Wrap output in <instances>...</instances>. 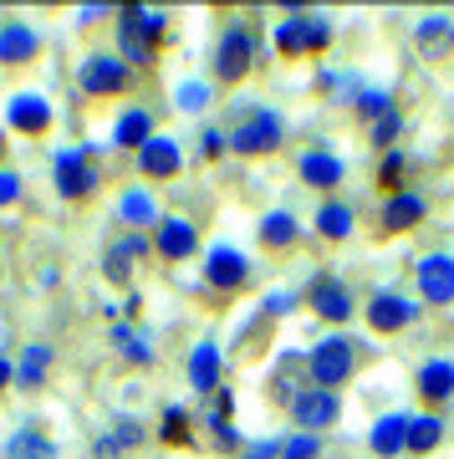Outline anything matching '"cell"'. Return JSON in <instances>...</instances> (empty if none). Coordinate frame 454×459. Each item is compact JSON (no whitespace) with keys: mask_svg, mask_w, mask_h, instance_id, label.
Returning a JSON list of instances; mask_svg holds the SVG:
<instances>
[{"mask_svg":"<svg viewBox=\"0 0 454 459\" xmlns=\"http://www.w3.org/2000/svg\"><path fill=\"white\" fill-rule=\"evenodd\" d=\"M245 459H281V444L276 439H260V444H250V449H245Z\"/></svg>","mask_w":454,"mask_h":459,"instance_id":"cell-42","label":"cell"},{"mask_svg":"<svg viewBox=\"0 0 454 459\" xmlns=\"http://www.w3.org/2000/svg\"><path fill=\"white\" fill-rule=\"evenodd\" d=\"M138 169H144L148 179H174L179 169H184V153H179V143L174 138H148L144 148H138Z\"/></svg>","mask_w":454,"mask_h":459,"instance_id":"cell-12","label":"cell"},{"mask_svg":"<svg viewBox=\"0 0 454 459\" xmlns=\"http://www.w3.org/2000/svg\"><path fill=\"white\" fill-rule=\"evenodd\" d=\"M419 47L429 51V56H444V51L454 47V21L450 16H423L419 21Z\"/></svg>","mask_w":454,"mask_h":459,"instance_id":"cell-27","label":"cell"},{"mask_svg":"<svg viewBox=\"0 0 454 459\" xmlns=\"http://www.w3.org/2000/svg\"><path fill=\"white\" fill-rule=\"evenodd\" d=\"M179 108H189V113H195V108H205V87L184 82V87H179Z\"/></svg>","mask_w":454,"mask_h":459,"instance_id":"cell-41","label":"cell"},{"mask_svg":"<svg viewBox=\"0 0 454 459\" xmlns=\"http://www.w3.org/2000/svg\"><path fill=\"white\" fill-rule=\"evenodd\" d=\"M189 383H195V394H220V347L214 342H199L189 352Z\"/></svg>","mask_w":454,"mask_h":459,"instance_id":"cell-20","label":"cell"},{"mask_svg":"<svg viewBox=\"0 0 454 459\" xmlns=\"http://www.w3.org/2000/svg\"><path fill=\"white\" fill-rule=\"evenodd\" d=\"M5 123L16 133H47L51 128V102L36 98V92H16L11 108H5Z\"/></svg>","mask_w":454,"mask_h":459,"instance_id":"cell-13","label":"cell"},{"mask_svg":"<svg viewBox=\"0 0 454 459\" xmlns=\"http://www.w3.org/2000/svg\"><path fill=\"white\" fill-rule=\"evenodd\" d=\"M159 439L163 444H189V409H179V403H169L159 419Z\"/></svg>","mask_w":454,"mask_h":459,"instance_id":"cell-30","label":"cell"},{"mask_svg":"<svg viewBox=\"0 0 454 459\" xmlns=\"http://www.w3.org/2000/svg\"><path fill=\"white\" fill-rule=\"evenodd\" d=\"M307 368H311V388H332V394H337L357 368V347L347 342V337H327V342L311 347Z\"/></svg>","mask_w":454,"mask_h":459,"instance_id":"cell-2","label":"cell"},{"mask_svg":"<svg viewBox=\"0 0 454 459\" xmlns=\"http://www.w3.org/2000/svg\"><path fill=\"white\" fill-rule=\"evenodd\" d=\"M292 419L307 434H317V429H332L342 419V398L332 394V388H301V394L292 398Z\"/></svg>","mask_w":454,"mask_h":459,"instance_id":"cell-6","label":"cell"},{"mask_svg":"<svg viewBox=\"0 0 454 459\" xmlns=\"http://www.w3.org/2000/svg\"><path fill=\"white\" fill-rule=\"evenodd\" d=\"M414 388H419L423 403H450V398H454V362L450 358L423 362L419 377H414Z\"/></svg>","mask_w":454,"mask_h":459,"instance_id":"cell-17","label":"cell"},{"mask_svg":"<svg viewBox=\"0 0 454 459\" xmlns=\"http://www.w3.org/2000/svg\"><path fill=\"white\" fill-rule=\"evenodd\" d=\"M153 250H159L163 261H189L199 250V235L189 220H179V214H169V220H159V230H153Z\"/></svg>","mask_w":454,"mask_h":459,"instance_id":"cell-10","label":"cell"},{"mask_svg":"<svg viewBox=\"0 0 454 459\" xmlns=\"http://www.w3.org/2000/svg\"><path fill=\"white\" fill-rule=\"evenodd\" d=\"M398 128H404V117H398V113H383V117L373 123V143H378V148H389L393 138H398Z\"/></svg>","mask_w":454,"mask_h":459,"instance_id":"cell-37","label":"cell"},{"mask_svg":"<svg viewBox=\"0 0 454 459\" xmlns=\"http://www.w3.org/2000/svg\"><path fill=\"white\" fill-rule=\"evenodd\" d=\"M414 301L408 296H398V291H373V301H368V327L373 332H383V337H393V332H404L408 322H414Z\"/></svg>","mask_w":454,"mask_h":459,"instance_id":"cell-9","label":"cell"},{"mask_svg":"<svg viewBox=\"0 0 454 459\" xmlns=\"http://www.w3.org/2000/svg\"><path fill=\"white\" fill-rule=\"evenodd\" d=\"M77 82H82V92H92V98H108V92H128L133 66L123 62V56H113V51H92V56L77 66Z\"/></svg>","mask_w":454,"mask_h":459,"instance_id":"cell-4","label":"cell"},{"mask_svg":"<svg viewBox=\"0 0 454 459\" xmlns=\"http://www.w3.org/2000/svg\"><path fill=\"white\" fill-rule=\"evenodd\" d=\"M138 439H144V429L133 424V419H123V424H118V434H113V439H102V444H98V455H102V459H113L118 449H133V444H138Z\"/></svg>","mask_w":454,"mask_h":459,"instance_id":"cell-33","label":"cell"},{"mask_svg":"<svg viewBox=\"0 0 454 459\" xmlns=\"http://www.w3.org/2000/svg\"><path fill=\"white\" fill-rule=\"evenodd\" d=\"M317 235H322V240H347V235H353V210H347L342 199H322V210H317Z\"/></svg>","mask_w":454,"mask_h":459,"instance_id":"cell-24","label":"cell"},{"mask_svg":"<svg viewBox=\"0 0 454 459\" xmlns=\"http://www.w3.org/2000/svg\"><path fill=\"white\" fill-rule=\"evenodd\" d=\"M36 51H41V36L26 21H0V62L21 66V62H31Z\"/></svg>","mask_w":454,"mask_h":459,"instance_id":"cell-14","label":"cell"},{"mask_svg":"<svg viewBox=\"0 0 454 459\" xmlns=\"http://www.w3.org/2000/svg\"><path fill=\"white\" fill-rule=\"evenodd\" d=\"M205 281H210L214 291H240L245 281H250V261H245L240 250L214 246L210 255H205Z\"/></svg>","mask_w":454,"mask_h":459,"instance_id":"cell-8","label":"cell"},{"mask_svg":"<svg viewBox=\"0 0 454 459\" xmlns=\"http://www.w3.org/2000/svg\"><path fill=\"white\" fill-rule=\"evenodd\" d=\"M398 179H404V153H389V159H383V174H378V184L398 195Z\"/></svg>","mask_w":454,"mask_h":459,"instance_id":"cell-38","label":"cell"},{"mask_svg":"<svg viewBox=\"0 0 454 459\" xmlns=\"http://www.w3.org/2000/svg\"><path fill=\"white\" fill-rule=\"evenodd\" d=\"M144 250H148V240L128 230L123 240H113V246H108V255H102V276L113 281V286H128V276H133V265H128V261H138Z\"/></svg>","mask_w":454,"mask_h":459,"instance_id":"cell-15","label":"cell"},{"mask_svg":"<svg viewBox=\"0 0 454 459\" xmlns=\"http://www.w3.org/2000/svg\"><path fill=\"white\" fill-rule=\"evenodd\" d=\"M429 214V204H423V195H414V189H398V195H389V204H383V230L389 235H404V230H414Z\"/></svg>","mask_w":454,"mask_h":459,"instance_id":"cell-16","label":"cell"},{"mask_svg":"<svg viewBox=\"0 0 454 459\" xmlns=\"http://www.w3.org/2000/svg\"><path fill=\"white\" fill-rule=\"evenodd\" d=\"M423 301H454V255H423L414 265Z\"/></svg>","mask_w":454,"mask_h":459,"instance_id":"cell-11","label":"cell"},{"mask_svg":"<svg viewBox=\"0 0 454 459\" xmlns=\"http://www.w3.org/2000/svg\"><path fill=\"white\" fill-rule=\"evenodd\" d=\"M322 455V439L317 434H296V439L281 444V459H317Z\"/></svg>","mask_w":454,"mask_h":459,"instance_id":"cell-36","label":"cell"},{"mask_svg":"<svg viewBox=\"0 0 454 459\" xmlns=\"http://www.w3.org/2000/svg\"><path fill=\"white\" fill-rule=\"evenodd\" d=\"M368 449H373L378 459H393L408 449V413H383L373 424V434H368Z\"/></svg>","mask_w":454,"mask_h":459,"instance_id":"cell-18","label":"cell"},{"mask_svg":"<svg viewBox=\"0 0 454 459\" xmlns=\"http://www.w3.org/2000/svg\"><path fill=\"white\" fill-rule=\"evenodd\" d=\"M5 459H57V444L41 434V429H16L5 439Z\"/></svg>","mask_w":454,"mask_h":459,"instance_id":"cell-23","label":"cell"},{"mask_svg":"<svg viewBox=\"0 0 454 459\" xmlns=\"http://www.w3.org/2000/svg\"><path fill=\"white\" fill-rule=\"evenodd\" d=\"M281 138H286V123H281V113H271V108H256V113L240 123V128L230 133V148H235V153H245V159H260V153H276Z\"/></svg>","mask_w":454,"mask_h":459,"instance_id":"cell-3","label":"cell"},{"mask_svg":"<svg viewBox=\"0 0 454 459\" xmlns=\"http://www.w3.org/2000/svg\"><path fill=\"white\" fill-rule=\"evenodd\" d=\"M113 342H118V352H123L128 362H138V368H148V362H153V347H148L144 337H138V332H128V327H113Z\"/></svg>","mask_w":454,"mask_h":459,"instance_id":"cell-31","label":"cell"},{"mask_svg":"<svg viewBox=\"0 0 454 459\" xmlns=\"http://www.w3.org/2000/svg\"><path fill=\"white\" fill-rule=\"evenodd\" d=\"M123 21L144 36L148 47H159L163 36H169V16H163V11H153V5H128V11H123Z\"/></svg>","mask_w":454,"mask_h":459,"instance_id":"cell-25","label":"cell"},{"mask_svg":"<svg viewBox=\"0 0 454 459\" xmlns=\"http://www.w3.org/2000/svg\"><path fill=\"white\" fill-rule=\"evenodd\" d=\"M296 235H301V225H296V214H292V210H271L266 220H260V246H266V250L296 246Z\"/></svg>","mask_w":454,"mask_h":459,"instance_id":"cell-21","label":"cell"},{"mask_svg":"<svg viewBox=\"0 0 454 459\" xmlns=\"http://www.w3.org/2000/svg\"><path fill=\"white\" fill-rule=\"evenodd\" d=\"M5 383H16V362L0 352V388H5Z\"/></svg>","mask_w":454,"mask_h":459,"instance_id":"cell-44","label":"cell"},{"mask_svg":"<svg viewBox=\"0 0 454 459\" xmlns=\"http://www.w3.org/2000/svg\"><path fill=\"white\" fill-rule=\"evenodd\" d=\"M225 148H230L225 133H220V128H205V138H199V153H205V159H220Z\"/></svg>","mask_w":454,"mask_h":459,"instance_id":"cell-40","label":"cell"},{"mask_svg":"<svg viewBox=\"0 0 454 459\" xmlns=\"http://www.w3.org/2000/svg\"><path fill=\"white\" fill-rule=\"evenodd\" d=\"M113 138H118L123 148H144L148 138H153V117H148L144 108H133V113H123V117H118Z\"/></svg>","mask_w":454,"mask_h":459,"instance_id":"cell-28","label":"cell"},{"mask_svg":"<svg viewBox=\"0 0 454 459\" xmlns=\"http://www.w3.org/2000/svg\"><path fill=\"white\" fill-rule=\"evenodd\" d=\"M357 113L368 117V123H378L383 113H393V98L383 92V87H373V92H357Z\"/></svg>","mask_w":454,"mask_h":459,"instance_id":"cell-35","label":"cell"},{"mask_svg":"<svg viewBox=\"0 0 454 459\" xmlns=\"http://www.w3.org/2000/svg\"><path fill=\"white\" fill-rule=\"evenodd\" d=\"M332 47V21L317 11H292L276 26V51L281 56H307V51H327Z\"/></svg>","mask_w":454,"mask_h":459,"instance_id":"cell-1","label":"cell"},{"mask_svg":"<svg viewBox=\"0 0 454 459\" xmlns=\"http://www.w3.org/2000/svg\"><path fill=\"white\" fill-rule=\"evenodd\" d=\"M301 179H307L311 189H332V184H342V159L311 148V153H301Z\"/></svg>","mask_w":454,"mask_h":459,"instance_id":"cell-22","label":"cell"},{"mask_svg":"<svg viewBox=\"0 0 454 459\" xmlns=\"http://www.w3.org/2000/svg\"><path fill=\"white\" fill-rule=\"evenodd\" d=\"M256 66V31L250 26H230L214 47V77L220 82H240L245 72Z\"/></svg>","mask_w":454,"mask_h":459,"instance_id":"cell-5","label":"cell"},{"mask_svg":"<svg viewBox=\"0 0 454 459\" xmlns=\"http://www.w3.org/2000/svg\"><path fill=\"white\" fill-rule=\"evenodd\" d=\"M118 41H123V56H128V62H153V47L133 31L128 21H118Z\"/></svg>","mask_w":454,"mask_h":459,"instance_id":"cell-34","label":"cell"},{"mask_svg":"<svg viewBox=\"0 0 454 459\" xmlns=\"http://www.w3.org/2000/svg\"><path fill=\"white\" fill-rule=\"evenodd\" d=\"M444 444V419L439 413H419V419H408V449L414 455H429Z\"/></svg>","mask_w":454,"mask_h":459,"instance_id":"cell-26","label":"cell"},{"mask_svg":"<svg viewBox=\"0 0 454 459\" xmlns=\"http://www.w3.org/2000/svg\"><path fill=\"white\" fill-rule=\"evenodd\" d=\"M292 307H296V296H286V291H276V296H271V301H266V312H271V316L292 312Z\"/></svg>","mask_w":454,"mask_h":459,"instance_id":"cell-43","label":"cell"},{"mask_svg":"<svg viewBox=\"0 0 454 459\" xmlns=\"http://www.w3.org/2000/svg\"><path fill=\"white\" fill-rule=\"evenodd\" d=\"M118 210H123V220H128V225H148V220H153V199H148L144 189H128Z\"/></svg>","mask_w":454,"mask_h":459,"instance_id":"cell-32","label":"cell"},{"mask_svg":"<svg viewBox=\"0 0 454 459\" xmlns=\"http://www.w3.org/2000/svg\"><path fill=\"white\" fill-rule=\"evenodd\" d=\"M16 199H21V174L16 169H0V210L16 204Z\"/></svg>","mask_w":454,"mask_h":459,"instance_id":"cell-39","label":"cell"},{"mask_svg":"<svg viewBox=\"0 0 454 459\" xmlns=\"http://www.w3.org/2000/svg\"><path fill=\"white\" fill-rule=\"evenodd\" d=\"M57 189H62V199H87L98 189V169L87 159V148H62L57 153Z\"/></svg>","mask_w":454,"mask_h":459,"instance_id":"cell-7","label":"cell"},{"mask_svg":"<svg viewBox=\"0 0 454 459\" xmlns=\"http://www.w3.org/2000/svg\"><path fill=\"white\" fill-rule=\"evenodd\" d=\"M47 368H51V347L47 342H31V347H26V358H21V368H16V383H21V388H36V383L47 377Z\"/></svg>","mask_w":454,"mask_h":459,"instance_id":"cell-29","label":"cell"},{"mask_svg":"<svg viewBox=\"0 0 454 459\" xmlns=\"http://www.w3.org/2000/svg\"><path fill=\"white\" fill-rule=\"evenodd\" d=\"M0 164H5V128H0Z\"/></svg>","mask_w":454,"mask_h":459,"instance_id":"cell-45","label":"cell"},{"mask_svg":"<svg viewBox=\"0 0 454 459\" xmlns=\"http://www.w3.org/2000/svg\"><path fill=\"white\" fill-rule=\"evenodd\" d=\"M311 312L327 316V322H347L353 316V296H347V286L332 276H322L317 286H311Z\"/></svg>","mask_w":454,"mask_h":459,"instance_id":"cell-19","label":"cell"}]
</instances>
